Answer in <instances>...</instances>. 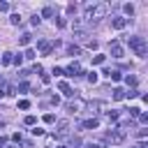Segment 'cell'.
<instances>
[{"mask_svg": "<svg viewBox=\"0 0 148 148\" xmlns=\"http://www.w3.org/2000/svg\"><path fill=\"white\" fill-rule=\"evenodd\" d=\"M18 109H23V111L30 109V102H28V100H21V102H18Z\"/></svg>", "mask_w": 148, "mask_h": 148, "instance_id": "cell-23", "label": "cell"}, {"mask_svg": "<svg viewBox=\"0 0 148 148\" xmlns=\"http://www.w3.org/2000/svg\"><path fill=\"white\" fill-rule=\"evenodd\" d=\"M58 88H60V90L65 92V95H67V97H74V90H72V88H69V86H67L65 81H60V83H58Z\"/></svg>", "mask_w": 148, "mask_h": 148, "instance_id": "cell-10", "label": "cell"}, {"mask_svg": "<svg viewBox=\"0 0 148 148\" xmlns=\"http://www.w3.org/2000/svg\"><path fill=\"white\" fill-rule=\"evenodd\" d=\"M44 123H56V116H53V114H46V116H44Z\"/></svg>", "mask_w": 148, "mask_h": 148, "instance_id": "cell-27", "label": "cell"}, {"mask_svg": "<svg viewBox=\"0 0 148 148\" xmlns=\"http://www.w3.org/2000/svg\"><path fill=\"white\" fill-rule=\"evenodd\" d=\"M81 109H83V102L81 100H69L67 102V111H69V114H79Z\"/></svg>", "mask_w": 148, "mask_h": 148, "instance_id": "cell-5", "label": "cell"}, {"mask_svg": "<svg viewBox=\"0 0 148 148\" xmlns=\"http://www.w3.org/2000/svg\"><path fill=\"white\" fill-rule=\"evenodd\" d=\"M5 95H16V88H14V86H7V90H5Z\"/></svg>", "mask_w": 148, "mask_h": 148, "instance_id": "cell-29", "label": "cell"}, {"mask_svg": "<svg viewBox=\"0 0 148 148\" xmlns=\"http://www.w3.org/2000/svg\"><path fill=\"white\" fill-rule=\"evenodd\" d=\"M88 81L90 83H97V72H88Z\"/></svg>", "mask_w": 148, "mask_h": 148, "instance_id": "cell-20", "label": "cell"}, {"mask_svg": "<svg viewBox=\"0 0 148 148\" xmlns=\"http://www.w3.org/2000/svg\"><path fill=\"white\" fill-rule=\"evenodd\" d=\"M12 63H14V65H21V63H23V56H21V53H18V56H14V58H12Z\"/></svg>", "mask_w": 148, "mask_h": 148, "instance_id": "cell-25", "label": "cell"}, {"mask_svg": "<svg viewBox=\"0 0 148 148\" xmlns=\"http://www.w3.org/2000/svg\"><path fill=\"white\" fill-rule=\"evenodd\" d=\"M30 40H32V35H30V32H26V35H21L18 44H21V46H28V44H30Z\"/></svg>", "mask_w": 148, "mask_h": 148, "instance_id": "cell-12", "label": "cell"}, {"mask_svg": "<svg viewBox=\"0 0 148 148\" xmlns=\"http://www.w3.org/2000/svg\"><path fill=\"white\" fill-rule=\"evenodd\" d=\"M37 49H40V53H42V56H49V53H51V49H53V44H51L49 40H40V42H37Z\"/></svg>", "mask_w": 148, "mask_h": 148, "instance_id": "cell-4", "label": "cell"}, {"mask_svg": "<svg viewBox=\"0 0 148 148\" xmlns=\"http://www.w3.org/2000/svg\"><path fill=\"white\" fill-rule=\"evenodd\" d=\"M137 95H139V90H134V88H132V90H127V92H125V97H130V100H132V97H137Z\"/></svg>", "mask_w": 148, "mask_h": 148, "instance_id": "cell-24", "label": "cell"}, {"mask_svg": "<svg viewBox=\"0 0 148 148\" xmlns=\"http://www.w3.org/2000/svg\"><path fill=\"white\" fill-rule=\"evenodd\" d=\"M134 148H148V143H139V146H134Z\"/></svg>", "mask_w": 148, "mask_h": 148, "instance_id": "cell-35", "label": "cell"}, {"mask_svg": "<svg viewBox=\"0 0 148 148\" xmlns=\"http://www.w3.org/2000/svg\"><path fill=\"white\" fill-rule=\"evenodd\" d=\"M67 53H69V56H79L81 49H79V46H74V44H69V46H67Z\"/></svg>", "mask_w": 148, "mask_h": 148, "instance_id": "cell-17", "label": "cell"}, {"mask_svg": "<svg viewBox=\"0 0 148 148\" xmlns=\"http://www.w3.org/2000/svg\"><path fill=\"white\" fill-rule=\"evenodd\" d=\"M42 14H44V16H53V7H44Z\"/></svg>", "mask_w": 148, "mask_h": 148, "instance_id": "cell-32", "label": "cell"}, {"mask_svg": "<svg viewBox=\"0 0 148 148\" xmlns=\"http://www.w3.org/2000/svg\"><path fill=\"white\" fill-rule=\"evenodd\" d=\"M40 21H42V18H40V14H35V16L30 18V23H32V26H37V23H40Z\"/></svg>", "mask_w": 148, "mask_h": 148, "instance_id": "cell-30", "label": "cell"}, {"mask_svg": "<svg viewBox=\"0 0 148 148\" xmlns=\"http://www.w3.org/2000/svg\"><path fill=\"white\" fill-rule=\"evenodd\" d=\"M102 141H104V143H111V146H118V143H123V141H125V130L116 127V130H111V132H104Z\"/></svg>", "mask_w": 148, "mask_h": 148, "instance_id": "cell-3", "label": "cell"}, {"mask_svg": "<svg viewBox=\"0 0 148 148\" xmlns=\"http://www.w3.org/2000/svg\"><path fill=\"white\" fill-rule=\"evenodd\" d=\"M23 58H26V60H35V51H32V49H28V51L23 53Z\"/></svg>", "mask_w": 148, "mask_h": 148, "instance_id": "cell-19", "label": "cell"}, {"mask_svg": "<svg viewBox=\"0 0 148 148\" xmlns=\"http://www.w3.org/2000/svg\"><path fill=\"white\" fill-rule=\"evenodd\" d=\"M67 134H69V123L67 120H60L58 123V132H56L53 137H67Z\"/></svg>", "mask_w": 148, "mask_h": 148, "instance_id": "cell-7", "label": "cell"}, {"mask_svg": "<svg viewBox=\"0 0 148 148\" xmlns=\"http://www.w3.org/2000/svg\"><path fill=\"white\" fill-rule=\"evenodd\" d=\"M127 44H130V49L134 51V56H139V58H146V53H148V44H146L143 37H139V35L127 37Z\"/></svg>", "mask_w": 148, "mask_h": 148, "instance_id": "cell-2", "label": "cell"}, {"mask_svg": "<svg viewBox=\"0 0 148 148\" xmlns=\"http://www.w3.org/2000/svg\"><path fill=\"white\" fill-rule=\"evenodd\" d=\"M9 21H12L14 26H18V23H21V16H18V14H12V16H9Z\"/></svg>", "mask_w": 148, "mask_h": 148, "instance_id": "cell-21", "label": "cell"}, {"mask_svg": "<svg viewBox=\"0 0 148 148\" xmlns=\"http://www.w3.org/2000/svg\"><path fill=\"white\" fill-rule=\"evenodd\" d=\"M125 26H127V18H123V16H114V18H111V28L123 30Z\"/></svg>", "mask_w": 148, "mask_h": 148, "instance_id": "cell-8", "label": "cell"}, {"mask_svg": "<svg viewBox=\"0 0 148 148\" xmlns=\"http://www.w3.org/2000/svg\"><path fill=\"white\" fill-rule=\"evenodd\" d=\"M97 125H100V120H97V118H88V120L83 123V127H86V130H95Z\"/></svg>", "mask_w": 148, "mask_h": 148, "instance_id": "cell-11", "label": "cell"}, {"mask_svg": "<svg viewBox=\"0 0 148 148\" xmlns=\"http://www.w3.org/2000/svg\"><path fill=\"white\" fill-rule=\"evenodd\" d=\"M12 56H14V53H3V58H0V63H3V67L12 65Z\"/></svg>", "mask_w": 148, "mask_h": 148, "instance_id": "cell-13", "label": "cell"}, {"mask_svg": "<svg viewBox=\"0 0 148 148\" xmlns=\"http://www.w3.org/2000/svg\"><path fill=\"white\" fill-rule=\"evenodd\" d=\"M32 134H35V137H42V134H44V130H42V127H35V130H32Z\"/></svg>", "mask_w": 148, "mask_h": 148, "instance_id": "cell-31", "label": "cell"}, {"mask_svg": "<svg viewBox=\"0 0 148 148\" xmlns=\"http://www.w3.org/2000/svg\"><path fill=\"white\" fill-rule=\"evenodd\" d=\"M111 56H114V58H123V56H125V49H123V44H118V42H111Z\"/></svg>", "mask_w": 148, "mask_h": 148, "instance_id": "cell-6", "label": "cell"}, {"mask_svg": "<svg viewBox=\"0 0 148 148\" xmlns=\"http://www.w3.org/2000/svg\"><path fill=\"white\" fill-rule=\"evenodd\" d=\"M3 97H5V90H3V88H0V100H3Z\"/></svg>", "mask_w": 148, "mask_h": 148, "instance_id": "cell-36", "label": "cell"}, {"mask_svg": "<svg viewBox=\"0 0 148 148\" xmlns=\"http://www.w3.org/2000/svg\"><path fill=\"white\" fill-rule=\"evenodd\" d=\"M83 44H86V46H88V49H90V51H95V49H97V46H100V44H97V40H86V42H83Z\"/></svg>", "mask_w": 148, "mask_h": 148, "instance_id": "cell-15", "label": "cell"}, {"mask_svg": "<svg viewBox=\"0 0 148 148\" xmlns=\"http://www.w3.org/2000/svg\"><path fill=\"white\" fill-rule=\"evenodd\" d=\"M53 21H56V26H58V28H65V26H67V21H65L63 16H58V18H53Z\"/></svg>", "mask_w": 148, "mask_h": 148, "instance_id": "cell-18", "label": "cell"}, {"mask_svg": "<svg viewBox=\"0 0 148 148\" xmlns=\"http://www.w3.org/2000/svg\"><path fill=\"white\" fill-rule=\"evenodd\" d=\"M109 12V5L106 3H92V5H86V21H100V18H104Z\"/></svg>", "mask_w": 148, "mask_h": 148, "instance_id": "cell-1", "label": "cell"}, {"mask_svg": "<svg viewBox=\"0 0 148 148\" xmlns=\"http://www.w3.org/2000/svg\"><path fill=\"white\" fill-rule=\"evenodd\" d=\"M130 114H132L134 118H139V114H141V109H139V106H134V109H130Z\"/></svg>", "mask_w": 148, "mask_h": 148, "instance_id": "cell-28", "label": "cell"}, {"mask_svg": "<svg viewBox=\"0 0 148 148\" xmlns=\"http://www.w3.org/2000/svg\"><path fill=\"white\" fill-rule=\"evenodd\" d=\"M65 74H67V77H79V74H81V65H79V63H72Z\"/></svg>", "mask_w": 148, "mask_h": 148, "instance_id": "cell-9", "label": "cell"}, {"mask_svg": "<svg viewBox=\"0 0 148 148\" xmlns=\"http://www.w3.org/2000/svg\"><path fill=\"white\" fill-rule=\"evenodd\" d=\"M0 12H9V3H0Z\"/></svg>", "mask_w": 148, "mask_h": 148, "instance_id": "cell-33", "label": "cell"}, {"mask_svg": "<svg viewBox=\"0 0 148 148\" xmlns=\"http://www.w3.org/2000/svg\"><path fill=\"white\" fill-rule=\"evenodd\" d=\"M92 63H95V65H102V63H104V56H100V53L92 56Z\"/></svg>", "mask_w": 148, "mask_h": 148, "instance_id": "cell-22", "label": "cell"}, {"mask_svg": "<svg viewBox=\"0 0 148 148\" xmlns=\"http://www.w3.org/2000/svg\"><path fill=\"white\" fill-rule=\"evenodd\" d=\"M125 83L134 88V86H137V77H134V74H127V77H125Z\"/></svg>", "mask_w": 148, "mask_h": 148, "instance_id": "cell-14", "label": "cell"}, {"mask_svg": "<svg viewBox=\"0 0 148 148\" xmlns=\"http://www.w3.org/2000/svg\"><path fill=\"white\" fill-rule=\"evenodd\" d=\"M83 148H100L97 143H83Z\"/></svg>", "mask_w": 148, "mask_h": 148, "instance_id": "cell-34", "label": "cell"}, {"mask_svg": "<svg viewBox=\"0 0 148 148\" xmlns=\"http://www.w3.org/2000/svg\"><path fill=\"white\" fill-rule=\"evenodd\" d=\"M35 123H37L35 116H26V125H35Z\"/></svg>", "mask_w": 148, "mask_h": 148, "instance_id": "cell-26", "label": "cell"}, {"mask_svg": "<svg viewBox=\"0 0 148 148\" xmlns=\"http://www.w3.org/2000/svg\"><path fill=\"white\" fill-rule=\"evenodd\" d=\"M125 97V90L123 88H114V100H123Z\"/></svg>", "mask_w": 148, "mask_h": 148, "instance_id": "cell-16", "label": "cell"}]
</instances>
